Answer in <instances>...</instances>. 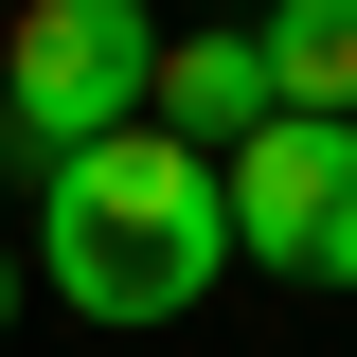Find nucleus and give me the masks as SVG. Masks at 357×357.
I'll return each instance as SVG.
<instances>
[{"label":"nucleus","mask_w":357,"mask_h":357,"mask_svg":"<svg viewBox=\"0 0 357 357\" xmlns=\"http://www.w3.org/2000/svg\"><path fill=\"white\" fill-rule=\"evenodd\" d=\"M36 268H54L72 321H178L232 268V161H197L178 126L36 161Z\"/></svg>","instance_id":"obj_1"},{"label":"nucleus","mask_w":357,"mask_h":357,"mask_svg":"<svg viewBox=\"0 0 357 357\" xmlns=\"http://www.w3.org/2000/svg\"><path fill=\"white\" fill-rule=\"evenodd\" d=\"M143 89H161V18L143 0H18L0 18V126L72 161V143H126Z\"/></svg>","instance_id":"obj_2"},{"label":"nucleus","mask_w":357,"mask_h":357,"mask_svg":"<svg viewBox=\"0 0 357 357\" xmlns=\"http://www.w3.org/2000/svg\"><path fill=\"white\" fill-rule=\"evenodd\" d=\"M232 250L268 286H357V126H250L232 143Z\"/></svg>","instance_id":"obj_3"},{"label":"nucleus","mask_w":357,"mask_h":357,"mask_svg":"<svg viewBox=\"0 0 357 357\" xmlns=\"http://www.w3.org/2000/svg\"><path fill=\"white\" fill-rule=\"evenodd\" d=\"M143 126H178L197 161H232L250 126H286V89H268V36H161V89H143Z\"/></svg>","instance_id":"obj_4"},{"label":"nucleus","mask_w":357,"mask_h":357,"mask_svg":"<svg viewBox=\"0 0 357 357\" xmlns=\"http://www.w3.org/2000/svg\"><path fill=\"white\" fill-rule=\"evenodd\" d=\"M268 89L304 107V126H357V0H268Z\"/></svg>","instance_id":"obj_5"},{"label":"nucleus","mask_w":357,"mask_h":357,"mask_svg":"<svg viewBox=\"0 0 357 357\" xmlns=\"http://www.w3.org/2000/svg\"><path fill=\"white\" fill-rule=\"evenodd\" d=\"M0 340H18V250H0Z\"/></svg>","instance_id":"obj_6"},{"label":"nucleus","mask_w":357,"mask_h":357,"mask_svg":"<svg viewBox=\"0 0 357 357\" xmlns=\"http://www.w3.org/2000/svg\"><path fill=\"white\" fill-rule=\"evenodd\" d=\"M0 18H18V0H0Z\"/></svg>","instance_id":"obj_7"}]
</instances>
